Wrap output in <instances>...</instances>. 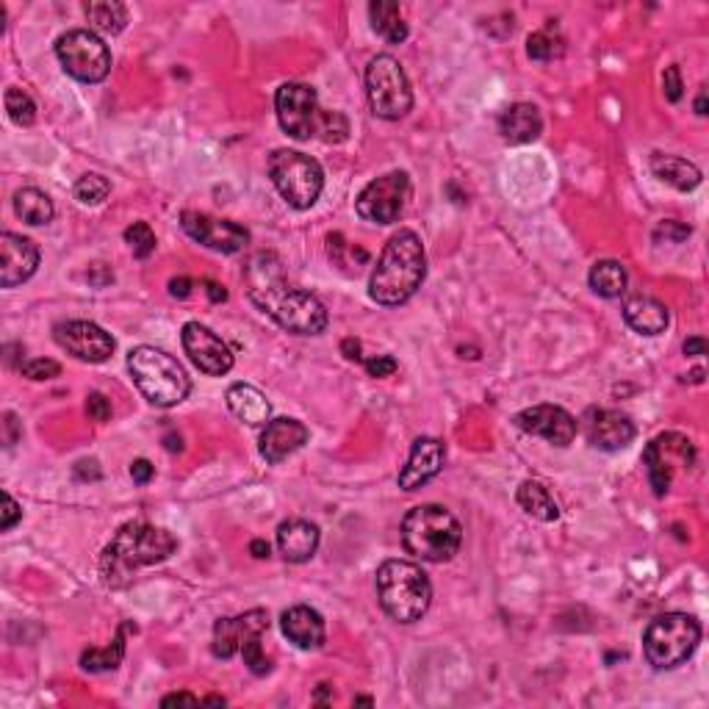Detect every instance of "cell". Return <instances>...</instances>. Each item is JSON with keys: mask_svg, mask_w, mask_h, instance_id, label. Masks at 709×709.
<instances>
[{"mask_svg": "<svg viewBox=\"0 0 709 709\" xmlns=\"http://www.w3.org/2000/svg\"><path fill=\"white\" fill-rule=\"evenodd\" d=\"M701 640V624L687 613H665L654 618L643 635V654L657 671H671L693 657Z\"/></svg>", "mask_w": 709, "mask_h": 709, "instance_id": "8", "label": "cell"}, {"mask_svg": "<svg viewBox=\"0 0 709 709\" xmlns=\"http://www.w3.org/2000/svg\"><path fill=\"white\" fill-rule=\"evenodd\" d=\"M277 120L280 128L289 133L291 139H313L319 136L327 145H341L347 142L349 122L341 111L319 109V95L308 84H283L275 97Z\"/></svg>", "mask_w": 709, "mask_h": 709, "instance_id": "4", "label": "cell"}, {"mask_svg": "<svg viewBox=\"0 0 709 709\" xmlns=\"http://www.w3.org/2000/svg\"><path fill=\"white\" fill-rule=\"evenodd\" d=\"M3 427H6V446L17 444V435H20V430H17V416H14V413H6Z\"/></svg>", "mask_w": 709, "mask_h": 709, "instance_id": "52", "label": "cell"}, {"mask_svg": "<svg viewBox=\"0 0 709 709\" xmlns=\"http://www.w3.org/2000/svg\"><path fill=\"white\" fill-rule=\"evenodd\" d=\"M14 214L23 219L25 225L39 228V225H48L53 214H56V208L50 203L48 194L28 186V189H20L14 194Z\"/></svg>", "mask_w": 709, "mask_h": 709, "instance_id": "31", "label": "cell"}, {"mask_svg": "<svg viewBox=\"0 0 709 709\" xmlns=\"http://www.w3.org/2000/svg\"><path fill=\"white\" fill-rule=\"evenodd\" d=\"M20 518H23V507L14 502L12 493H3V518H0V529L9 532Z\"/></svg>", "mask_w": 709, "mask_h": 709, "instance_id": "45", "label": "cell"}, {"mask_svg": "<svg viewBox=\"0 0 709 709\" xmlns=\"http://www.w3.org/2000/svg\"><path fill=\"white\" fill-rule=\"evenodd\" d=\"M192 286L194 283L189 277H172V280H169V294L178 297V300H186V297L192 294Z\"/></svg>", "mask_w": 709, "mask_h": 709, "instance_id": "47", "label": "cell"}, {"mask_svg": "<svg viewBox=\"0 0 709 709\" xmlns=\"http://www.w3.org/2000/svg\"><path fill=\"white\" fill-rule=\"evenodd\" d=\"M75 477H78V480H100L97 460H81V463L75 466Z\"/></svg>", "mask_w": 709, "mask_h": 709, "instance_id": "49", "label": "cell"}, {"mask_svg": "<svg viewBox=\"0 0 709 709\" xmlns=\"http://www.w3.org/2000/svg\"><path fill=\"white\" fill-rule=\"evenodd\" d=\"M563 50H565V39L560 37V28L554 25V20H549L546 28L535 31V34L527 39L529 59L535 61H552L557 59V56H563Z\"/></svg>", "mask_w": 709, "mask_h": 709, "instance_id": "35", "label": "cell"}, {"mask_svg": "<svg viewBox=\"0 0 709 709\" xmlns=\"http://www.w3.org/2000/svg\"><path fill=\"white\" fill-rule=\"evenodd\" d=\"M153 474H156V466L150 463V460H133V466H131V477H133V482H139V485H147V482L153 480Z\"/></svg>", "mask_w": 709, "mask_h": 709, "instance_id": "46", "label": "cell"}, {"mask_svg": "<svg viewBox=\"0 0 709 709\" xmlns=\"http://www.w3.org/2000/svg\"><path fill=\"white\" fill-rule=\"evenodd\" d=\"M250 552H253V557H258V560H264V557H269V543L253 541L250 543Z\"/></svg>", "mask_w": 709, "mask_h": 709, "instance_id": "55", "label": "cell"}, {"mask_svg": "<svg viewBox=\"0 0 709 709\" xmlns=\"http://www.w3.org/2000/svg\"><path fill=\"white\" fill-rule=\"evenodd\" d=\"M355 704H374V701H372V698L361 696V698H355Z\"/></svg>", "mask_w": 709, "mask_h": 709, "instance_id": "59", "label": "cell"}, {"mask_svg": "<svg viewBox=\"0 0 709 709\" xmlns=\"http://www.w3.org/2000/svg\"><path fill=\"white\" fill-rule=\"evenodd\" d=\"M651 169H654V175L660 181L671 183L673 189H679V192H690V189H696L698 183H701V169L693 161H687V158L654 153Z\"/></svg>", "mask_w": 709, "mask_h": 709, "instance_id": "28", "label": "cell"}, {"mask_svg": "<svg viewBox=\"0 0 709 709\" xmlns=\"http://www.w3.org/2000/svg\"><path fill=\"white\" fill-rule=\"evenodd\" d=\"M280 626H283V635L302 651L319 649L325 643V618L313 607H305V604L291 607L280 618Z\"/></svg>", "mask_w": 709, "mask_h": 709, "instance_id": "24", "label": "cell"}, {"mask_svg": "<svg viewBox=\"0 0 709 709\" xmlns=\"http://www.w3.org/2000/svg\"><path fill=\"white\" fill-rule=\"evenodd\" d=\"M39 266V247L25 236L3 233L0 236V286L14 289L34 277Z\"/></svg>", "mask_w": 709, "mask_h": 709, "instance_id": "20", "label": "cell"}, {"mask_svg": "<svg viewBox=\"0 0 709 709\" xmlns=\"http://www.w3.org/2000/svg\"><path fill=\"white\" fill-rule=\"evenodd\" d=\"M128 629H133V624H122L117 637H114V643L106 646V649L84 651V654H81V668L92 673L120 668L122 657H125V632H128Z\"/></svg>", "mask_w": 709, "mask_h": 709, "instance_id": "34", "label": "cell"}, {"mask_svg": "<svg viewBox=\"0 0 709 709\" xmlns=\"http://www.w3.org/2000/svg\"><path fill=\"white\" fill-rule=\"evenodd\" d=\"M369 17H372V28L391 45H399L408 39V23L402 17V9L399 3H391V0H377L369 6Z\"/></svg>", "mask_w": 709, "mask_h": 709, "instance_id": "30", "label": "cell"}, {"mask_svg": "<svg viewBox=\"0 0 709 709\" xmlns=\"http://www.w3.org/2000/svg\"><path fill=\"white\" fill-rule=\"evenodd\" d=\"M128 372H131L136 388L142 391V397L156 408H175L192 391V380H189L186 369L169 352L158 347L142 344V347L131 349Z\"/></svg>", "mask_w": 709, "mask_h": 709, "instance_id": "6", "label": "cell"}, {"mask_svg": "<svg viewBox=\"0 0 709 709\" xmlns=\"http://www.w3.org/2000/svg\"><path fill=\"white\" fill-rule=\"evenodd\" d=\"M377 596L383 610L399 624H413L430 610L433 585L421 565L408 560H385L377 568Z\"/></svg>", "mask_w": 709, "mask_h": 709, "instance_id": "7", "label": "cell"}, {"mask_svg": "<svg viewBox=\"0 0 709 709\" xmlns=\"http://www.w3.org/2000/svg\"><path fill=\"white\" fill-rule=\"evenodd\" d=\"M109 194V178H103V175H97V172H89V175L78 178V183H75V200L84 205H100Z\"/></svg>", "mask_w": 709, "mask_h": 709, "instance_id": "36", "label": "cell"}, {"mask_svg": "<svg viewBox=\"0 0 709 709\" xmlns=\"http://www.w3.org/2000/svg\"><path fill=\"white\" fill-rule=\"evenodd\" d=\"M225 399H228L230 413H233L236 419L244 421V424H253V427H261V424L266 427V424H269L272 405H269V399H266L264 391H258L255 385H247V383L230 385Z\"/></svg>", "mask_w": 709, "mask_h": 709, "instance_id": "27", "label": "cell"}, {"mask_svg": "<svg viewBox=\"0 0 709 709\" xmlns=\"http://www.w3.org/2000/svg\"><path fill=\"white\" fill-rule=\"evenodd\" d=\"M247 294L261 311L294 336H319L327 327L325 305L311 291L289 286L280 261L272 253H258L247 264Z\"/></svg>", "mask_w": 709, "mask_h": 709, "instance_id": "1", "label": "cell"}, {"mask_svg": "<svg viewBox=\"0 0 709 709\" xmlns=\"http://www.w3.org/2000/svg\"><path fill=\"white\" fill-rule=\"evenodd\" d=\"M402 543L424 563H446L460 552L463 527L446 507L419 505L402 521Z\"/></svg>", "mask_w": 709, "mask_h": 709, "instance_id": "5", "label": "cell"}, {"mask_svg": "<svg viewBox=\"0 0 709 709\" xmlns=\"http://www.w3.org/2000/svg\"><path fill=\"white\" fill-rule=\"evenodd\" d=\"M161 704H164V707H172V704H192V707H197V704H200V698L192 696V693H172V696L164 698Z\"/></svg>", "mask_w": 709, "mask_h": 709, "instance_id": "51", "label": "cell"}, {"mask_svg": "<svg viewBox=\"0 0 709 709\" xmlns=\"http://www.w3.org/2000/svg\"><path fill=\"white\" fill-rule=\"evenodd\" d=\"M20 372H23V377H28V380L42 383V380H53V377H59L61 366L56 361H50V358H34V361L23 363Z\"/></svg>", "mask_w": 709, "mask_h": 709, "instance_id": "40", "label": "cell"}, {"mask_svg": "<svg viewBox=\"0 0 709 709\" xmlns=\"http://www.w3.org/2000/svg\"><path fill=\"white\" fill-rule=\"evenodd\" d=\"M269 178L280 197L297 211L311 208L325 189V172L319 161L300 150H275L269 156Z\"/></svg>", "mask_w": 709, "mask_h": 709, "instance_id": "9", "label": "cell"}, {"mask_svg": "<svg viewBox=\"0 0 709 709\" xmlns=\"http://www.w3.org/2000/svg\"><path fill=\"white\" fill-rule=\"evenodd\" d=\"M86 413L92 421H109L111 419V402L103 394H89L86 397Z\"/></svg>", "mask_w": 709, "mask_h": 709, "instance_id": "44", "label": "cell"}, {"mask_svg": "<svg viewBox=\"0 0 709 709\" xmlns=\"http://www.w3.org/2000/svg\"><path fill=\"white\" fill-rule=\"evenodd\" d=\"M518 505H521V510L527 513V516L538 518V521H557L560 518V507H557V502L552 499V493H549V488L543 485V482L538 480H527L521 482V488H518L516 493Z\"/></svg>", "mask_w": 709, "mask_h": 709, "instance_id": "29", "label": "cell"}, {"mask_svg": "<svg viewBox=\"0 0 709 709\" xmlns=\"http://www.w3.org/2000/svg\"><path fill=\"white\" fill-rule=\"evenodd\" d=\"M208 704H225V698H219V696H211V698H205Z\"/></svg>", "mask_w": 709, "mask_h": 709, "instance_id": "58", "label": "cell"}, {"mask_svg": "<svg viewBox=\"0 0 709 709\" xmlns=\"http://www.w3.org/2000/svg\"><path fill=\"white\" fill-rule=\"evenodd\" d=\"M427 277V253L413 230H399L385 244L369 280V294L377 305L394 308L408 302Z\"/></svg>", "mask_w": 709, "mask_h": 709, "instance_id": "3", "label": "cell"}, {"mask_svg": "<svg viewBox=\"0 0 709 709\" xmlns=\"http://www.w3.org/2000/svg\"><path fill=\"white\" fill-rule=\"evenodd\" d=\"M624 319L626 325L632 327L640 336H660L665 333V327L671 325V313L654 297L646 294H635V297H626L624 302Z\"/></svg>", "mask_w": 709, "mask_h": 709, "instance_id": "25", "label": "cell"}, {"mask_svg": "<svg viewBox=\"0 0 709 709\" xmlns=\"http://www.w3.org/2000/svg\"><path fill=\"white\" fill-rule=\"evenodd\" d=\"M662 89H665V97H668L671 103H679V100H682V95H685L682 73H679V67H676V64H671V67L665 70V75H662Z\"/></svg>", "mask_w": 709, "mask_h": 709, "instance_id": "41", "label": "cell"}, {"mask_svg": "<svg viewBox=\"0 0 709 709\" xmlns=\"http://www.w3.org/2000/svg\"><path fill=\"white\" fill-rule=\"evenodd\" d=\"M308 427L297 419H269L261 435V455L266 463H283L308 444Z\"/></svg>", "mask_w": 709, "mask_h": 709, "instance_id": "22", "label": "cell"}, {"mask_svg": "<svg viewBox=\"0 0 709 709\" xmlns=\"http://www.w3.org/2000/svg\"><path fill=\"white\" fill-rule=\"evenodd\" d=\"M205 291H208V297H211V302H225L228 300V291L222 289L219 283H214V280H203Z\"/></svg>", "mask_w": 709, "mask_h": 709, "instance_id": "54", "label": "cell"}, {"mask_svg": "<svg viewBox=\"0 0 709 709\" xmlns=\"http://www.w3.org/2000/svg\"><path fill=\"white\" fill-rule=\"evenodd\" d=\"M181 225L197 244L217 250V253H239L250 241V233L241 225L230 222V219L208 217L200 211H183Z\"/></svg>", "mask_w": 709, "mask_h": 709, "instance_id": "16", "label": "cell"}, {"mask_svg": "<svg viewBox=\"0 0 709 709\" xmlns=\"http://www.w3.org/2000/svg\"><path fill=\"white\" fill-rule=\"evenodd\" d=\"M175 552L178 538L172 532L147 521H128L100 557V574L109 588H125L139 568L164 563Z\"/></svg>", "mask_w": 709, "mask_h": 709, "instance_id": "2", "label": "cell"}, {"mask_svg": "<svg viewBox=\"0 0 709 709\" xmlns=\"http://www.w3.org/2000/svg\"><path fill=\"white\" fill-rule=\"evenodd\" d=\"M322 541V532L305 518H289L277 527V549L289 563H308Z\"/></svg>", "mask_w": 709, "mask_h": 709, "instance_id": "23", "label": "cell"}, {"mask_svg": "<svg viewBox=\"0 0 709 709\" xmlns=\"http://www.w3.org/2000/svg\"><path fill=\"white\" fill-rule=\"evenodd\" d=\"M3 100H6V111H9L12 122H17V125H34V120H37V103L25 95L23 89H17V86L6 89Z\"/></svg>", "mask_w": 709, "mask_h": 709, "instance_id": "37", "label": "cell"}, {"mask_svg": "<svg viewBox=\"0 0 709 709\" xmlns=\"http://www.w3.org/2000/svg\"><path fill=\"white\" fill-rule=\"evenodd\" d=\"M56 344L61 349H67L73 358L84 363H103L114 355V338L106 333L103 327L95 322H84V319H73V322H61L53 330Z\"/></svg>", "mask_w": 709, "mask_h": 709, "instance_id": "14", "label": "cell"}, {"mask_svg": "<svg viewBox=\"0 0 709 709\" xmlns=\"http://www.w3.org/2000/svg\"><path fill=\"white\" fill-rule=\"evenodd\" d=\"M446 460V446L438 438H419L410 449L408 463L399 471V488L402 491H419L427 482L435 480Z\"/></svg>", "mask_w": 709, "mask_h": 709, "instance_id": "21", "label": "cell"}, {"mask_svg": "<svg viewBox=\"0 0 709 709\" xmlns=\"http://www.w3.org/2000/svg\"><path fill=\"white\" fill-rule=\"evenodd\" d=\"M363 369H366L369 377H377V380H380V377H391L399 366L391 355H377V358H366V361H363Z\"/></svg>", "mask_w": 709, "mask_h": 709, "instance_id": "43", "label": "cell"}, {"mask_svg": "<svg viewBox=\"0 0 709 709\" xmlns=\"http://www.w3.org/2000/svg\"><path fill=\"white\" fill-rule=\"evenodd\" d=\"M86 277H89V283H95V286H106V283L114 280V275L106 269V264H95L92 269H89V275Z\"/></svg>", "mask_w": 709, "mask_h": 709, "instance_id": "50", "label": "cell"}, {"mask_svg": "<svg viewBox=\"0 0 709 709\" xmlns=\"http://www.w3.org/2000/svg\"><path fill=\"white\" fill-rule=\"evenodd\" d=\"M366 95L380 120H402L413 109V89L402 64L388 53H380L366 67Z\"/></svg>", "mask_w": 709, "mask_h": 709, "instance_id": "10", "label": "cell"}, {"mask_svg": "<svg viewBox=\"0 0 709 709\" xmlns=\"http://www.w3.org/2000/svg\"><path fill=\"white\" fill-rule=\"evenodd\" d=\"M125 241L136 258H150L156 253V233L147 222H133L131 228L125 230Z\"/></svg>", "mask_w": 709, "mask_h": 709, "instance_id": "38", "label": "cell"}, {"mask_svg": "<svg viewBox=\"0 0 709 709\" xmlns=\"http://www.w3.org/2000/svg\"><path fill=\"white\" fill-rule=\"evenodd\" d=\"M690 380H693V383H701V380H704V372H701V369H696V372L690 374Z\"/></svg>", "mask_w": 709, "mask_h": 709, "instance_id": "57", "label": "cell"}, {"mask_svg": "<svg viewBox=\"0 0 709 709\" xmlns=\"http://www.w3.org/2000/svg\"><path fill=\"white\" fill-rule=\"evenodd\" d=\"M86 17L95 31L114 37L128 23V9L117 0H95V3H86Z\"/></svg>", "mask_w": 709, "mask_h": 709, "instance_id": "33", "label": "cell"}, {"mask_svg": "<svg viewBox=\"0 0 709 709\" xmlns=\"http://www.w3.org/2000/svg\"><path fill=\"white\" fill-rule=\"evenodd\" d=\"M241 657H244V665H247L255 676H264V673L272 671V660H269L264 649H261V637L250 640V643L241 649Z\"/></svg>", "mask_w": 709, "mask_h": 709, "instance_id": "39", "label": "cell"}, {"mask_svg": "<svg viewBox=\"0 0 709 709\" xmlns=\"http://www.w3.org/2000/svg\"><path fill=\"white\" fill-rule=\"evenodd\" d=\"M269 629V613L266 610H250V613L236 615V618H219L214 624V643L211 651L219 660H230L241 654V649L261 637Z\"/></svg>", "mask_w": 709, "mask_h": 709, "instance_id": "17", "label": "cell"}, {"mask_svg": "<svg viewBox=\"0 0 709 709\" xmlns=\"http://www.w3.org/2000/svg\"><path fill=\"white\" fill-rule=\"evenodd\" d=\"M582 430L585 438L590 441V446L604 449V452H618L635 441V424L629 416H624L621 410H607V408H593L585 413L582 419Z\"/></svg>", "mask_w": 709, "mask_h": 709, "instance_id": "19", "label": "cell"}, {"mask_svg": "<svg viewBox=\"0 0 709 709\" xmlns=\"http://www.w3.org/2000/svg\"><path fill=\"white\" fill-rule=\"evenodd\" d=\"M696 114H701V117L707 114V92H701V95H698V100H696Z\"/></svg>", "mask_w": 709, "mask_h": 709, "instance_id": "56", "label": "cell"}, {"mask_svg": "<svg viewBox=\"0 0 709 709\" xmlns=\"http://www.w3.org/2000/svg\"><path fill=\"white\" fill-rule=\"evenodd\" d=\"M181 341L189 361L208 377H222L233 369V352L228 344L200 322H186Z\"/></svg>", "mask_w": 709, "mask_h": 709, "instance_id": "15", "label": "cell"}, {"mask_svg": "<svg viewBox=\"0 0 709 709\" xmlns=\"http://www.w3.org/2000/svg\"><path fill=\"white\" fill-rule=\"evenodd\" d=\"M341 352H344V358H347V361H361L363 363L361 344H358L355 338H347V341L341 344Z\"/></svg>", "mask_w": 709, "mask_h": 709, "instance_id": "53", "label": "cell"}, {"mask_svg": "<svg viewBox=\"0 0 709 709\" xmlns=\"http://www.w3.org/2000/svg\"><path fill=\"white\" fill-rule=\"evenodd\" d=\"M687 236H690V228H687L685 222H676V219H665V222H660L657 230H654V239L673 241V244L685 241Z\"/></svg>", "mask_w": 709, "mask_h": 709, "instance_id": "42", "label": "cell"}, {"mask_svg": "<svg viewBox=\"0 0 709 709\" xmlns=\"http://www.w3.org/2000/svg\"><path fill=\"white\" fill-rule=\"evenodd\" d=\"M590 289L596 291L604 300L624 297L626 291V269L618 261H599L590 269Z\"/></svg>", "mask_w": 709, "mask_h": 709, "instance_id": "32", "label": "cell"}, {"mask_svg": "<svg viewBox=\"0 0 709 709\" xmlns=\"http://www.w3.org/2000/svg\"><path fill=\"white\" fill-rule=\"evenodd\" d=\"M643 463H646V471H649V482L654 493H657V496H665V493L671 491L673 469H676L673 463L690 469V466L696 463V449H693V444L687 441L685 435H657V438L643 449Z\"/></svg>", "mask_w": 709, "mask_h": 709, "instance_id": "13", "label": "cell"}, {"mask_svg": "<svg viewBox=\"0 0 709 709\" xmlns=\"http://www.w3.org/2000/svg\"><path fill=\"white\" fill-rule=\"evenodd\" d=\"M543 131L541 111L535 109L532 103H516L507 111H502L499 117V133L507 145H527L535 142Z\"/></svg>", "mask_w": 709, "mask_h": 709, "instance_id": "26", "label": "cell"}, {"mask_svg": "<svg viewBox=\"0 0 709 709\" xmlns=\"http://www.w3.org/2000/svg\"><path fill=\"white\" fill-rule=\"evenodd\" d=\"M56 56H59L64 73L73 75L81 84H100L111 73V50L95 31L73 28L56 39Z\"/></svg>", "mask_w": 709, "mask_h": 709, "instance_id": "11", "label": "cell"}, {"mask_svg": "<svg viewBox=\"0 0 709 709\" xmlns=\"http://www.w3.org/2000/svg\"><path fill=\"white\" fill-rule=\"evenodd\" d=\"M410 197V175L408 172H388L372 181L355 200L358 217L374 225H391L397 222L399 214L405 211V203Z\"/></svg>", "mask_w": 709, "mask_h": 709, "instance_id": "12", "label": "cell"}, {"mask_svg": "<svg viewBox=\"0 0 709 709\" xmlns=\"http://www.w3.org/2000/svg\"><path fill=\"white\" fill-rule=\"evenodd\" d=\"M516 427L529 435L546 438L554 446H568L577 438L579 430L577 419L557 405H535V408L521 410L516 416Z\"/></svg>", "mask_w": 709, "mask_h": 709, "instance_id": "18", "label": "cell"}, {"mask_svg": "<svg viewBox=\"0 0 709 709\" xmlns=\"http://www.w3.org/2000/svg\"><path fill=\"white\" fill-rule=\"evenodd\" d=\"M682 349H685L687 358H701V355H707V338L701 336L687 338L685 344H682Z\"/></svg>", "mask_w": 709, "mask_h": 709, "instance_id": "48", "label": "cell"}]
</instances>
